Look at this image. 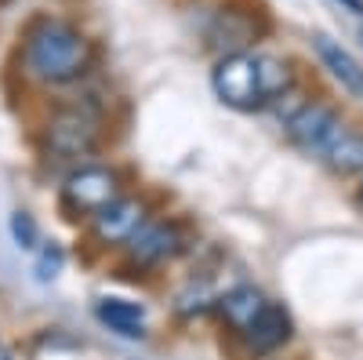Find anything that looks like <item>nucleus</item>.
Returning a JSON list of instances; mask_svg holds the SVG:
<instances>
[{"mask_svg":"<svg viewBox=\"0 0 363 360\" xmlns=\"http://www.w3.org/2000/svg\"><path fill=\"white\" fill-rule=\"evenodd\" d=\"M22 62L26 73L40 84H77L95 70V44L66 18H40L26 33Z\"/></svg>","mask_w":363,"mask_h":360,"instance_id":"obj_1","label":"nucleus"},{"mask_svg":"<svg viewBox=\"0 0 363 360\" xmlns=\"http://www.w3.org/2000/svg\"><path fill=\"white\" fill-rule=\"evenodd\" d=\"M294 84V73L284 58L255 55V51H225L215 70H211V87L215 95L240 113H258L284 99Z\"/></svg>","mask_w":363,"mask_h":360,"instance_id":"obj_2","label":"nucleus"},{"mask_svg":"<svg viewBox=\"0 0 363 360\" xmlns=\"http://www.w3.org/2000/svg\"><path fill=\"white\" fill-rule=\"evenodd\" d=\"M102 116L87 106H58L40 128V157L51 168H80L102 149Z\"/></svg>","mask_w":363,"mask_h":360,"instance_id":"obj_3","label":"nucleus"},{"mask_svg":"<svg viewBox=\"0 0 363 360\" xmlns=\"http://www.w3.org/2000/svg\"><path fill=\"white\" fill-rule=\"evenodd\" d=\"M58 197H62V207L73 219H91L102 207H109L113 200L124 197V175L113 164L87 160V164L66 171L62 186H58Z\"/></svg>","mask_w":363,"mask_h":360,"instance_id":"obj_4","label":"nucleus"},{"mask_svg":"<svg viewBox=\"0 0 363 360\" xmlns=\"http://www.w3.org/2000/svg\"><path fill=\"white\" fill-rule=\"evenodd\" d=\"M284 131H287L294 149L323 160L327 149L342 138L345 124H342V113L335 106H327V102H301L294 113H287Z\"/></svg>","mask_w":363,"mask_h":360,"instance_id":"obj_5","label":"nucleus"},{"mask_svg":"<svg viewBox=\"0 0 363 360\" xmlns=\"http://www.w3.org/2000/svg\"><path fill=\"white\" fill-rule=\"evenodd\" d=\"M145 222H149V204L142 197H128V193L120 200H113L109 207H102L99 215L87 219L91 240L102 248H124Z\"/></svg>","mask_w":363,"mask_h":360,"instance_id":"obj_6","label":"nucleus"},{"mask_svg":"<svg viewBox=\"0 0 363 360\" xmlns=\"http://www.w3.org/2000/svg\"><path fill=\"white\" fill-rule=\"evenodd\" d=\"M186 251V236L174 222H164V219H149L128 244H124V255L131 266H142V269H157L171 258H178Z\"/></svg>","mask_w":363,"mask_h":360,"instance_id":"obj_7","label":"nucleus"},{"mask_svg":"<svg viewBox=\"0 0 363 360\" xmlns=\"http://www.w3.org/2000/svg\"><path fill=\"white\" fill-rule=\"evenodd\" d=\"M291 335H294L291 313H287L280 302H269V306L262 310V317H258L240 339H244V346H247L251 356H269V353L284 349V346L291 342Z\"/></svg>","mask_w":363,"mask_h":360,"instance_id":"obj_8","label":"nucleus"},{"mask_svg":"<svg viewBox=\"0 0 363 360\" xmlns=\"http://www.w3.org/2000/svg\"><path fill=\"white\" fill-rule=\"evenodd\" d=\"M265 306H269V298L258 288H251V284H240V288H233V291H225V295L215 298L218 320L229 327V332H236V335H244L247 327L262 317Z\"/></svg>","mask_w":363,"mask_h":360,"instance_id":"obj_9","label":"nucleus"},{"mask_svg":"<svg viewBox=\"0 0 363 360\" xmlns=\"http://www.w3.org/2000/svg\"><path fill=\"white\" fill-rule=\"evenodd\" d=\"M313 51H316V58L323 62V70L335 77L349 95H359L363 99V70L356 66V58L338 40H330L327 33H316L313 37Z\"/></svg>","mask_w":363,"mask_h":360,"instance_id":"obj_10","label":"nucleus"},{"mask_svg":"<svg viewBox=\"0 0 363 360\" xmlns=\"http://www.w3.org/2000/svg\"><path fill=\"white\" fill-rule=\"evenodd\" d=\"M95 317L120 339H145V306L131 302V298H99Z\"/></svg>","mask_w":363,"mask_h":360,"instance_id":"obj_11","label":"nucleus"},{"mask_svg":"<svg viewBox=\"0 0 363 360\" xmlns=\"http://www.w3.org/2000/svg\"><path fill=\"white\" fill-rule=\"evenodd\" d=\"M323 164L335 175H359L363 171V131H342V138L323 153Z\"/></svg>","mask_w":363,"mask_h":360,"instance_id":"obj_12","label":"nucleus"},{"mask_svg":"<svg viewBox=\"0 0 363 360\" xmlns=\"http://www.w3.org/2000/svg\"><path fill=\"white\" fill-rule=\"evenodd\" d=\"M8 229H11V240L22 251H37L40 248V226H37V219L29 212H11Z\"/></svg>","mask_w":363,"mask_h":360,"instance_id":"obj_13","label":"nucleus"},{"mask_svg":"<svg viewBox=\"0 0 363 360\" xmlns=\"http://www.w3.org/2000/svg\"><path fill=\"white\" fill-rule=\"evenodd\" d=\"M62 266H66V251H62V244H40L37 248V266H33V273H37V280L40 284H51L58 273H62Z\"/></svg>","mask_w":363,"mask_h":360,"instance_id":"obj_14","label":"nucleus"},{"mask_svg":"<svg viewBox=\"0 0 363 360\" xmlns=\"http://www.w3.org/2000/svg\"><path fill=\"white\" fill-rule=\"evenodd\" d=\"M338 4H342L345 11H352L356 18H363V0H338Z\"/></svg>","mask_w":363,"mask_h":360,"instance_id":"obj_15","label":"nucleus"},{"mask_svg":"<svg viewBox=\"0 0 363 360\" xmlns=\"http://www.w3.org/2000/svg\"><path fill=\"white\" fill-rule=\"evenodd\" d=\"M0 360H11V353H8L4 346H0Z\"/></svg>","mask_w":363,"mask_h":360,"instance_id":"obj_16","label":"nucleus"},{"mask_svg":"<svg viewBox=\"0 0 363 360\" xmlns=\"http://www.w3.org/2000/svg\"><path fill=\"white\" fill-rule=\"evenodd\" d=\"M359 207H363V186H359Z\"/></svg>","mask_w":363,"mask_h":360,"instance_id":"obj_17","label":"nucleus"},{"mask_svg":"<svg viewBox=\"0 0 363 360\" xmlns=\"http://www.w3.org/2000/svg\"><path fill=\"white\" fill-rule=\"evenodd\" d=\"M0 4H4V0H0Z\"/></svg>","mask_w":363,"mask_h":360,"instance_id":"obj_18","label":"nucleus"}]
</instances>
